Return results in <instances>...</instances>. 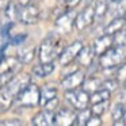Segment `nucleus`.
<instances>
[{
  "mask_svg": "<svg viewBox=\"0 0 126 126\" xmlns=\"http://www.w3.org/2000/svg\"><path fill=\"white\" fill-rule=\"evenodd\" d=\"M63 37L58 31L49 33L44 39L38 49V58L39 63H54L56 58L60 57L61 52L64 49Z\"/></svg>",
  "mask_w": 126,
  "mask_h": 126,
  "instance_id": "f257e3e1",
  "label": "nucleus"
},
{
  "mask_svg": "<svg viewBox=\"0 0 126 126\" xmlns=\"http://www.w3.org/2000/svg\"><path fill=\"white\" fill-rule=\"evenodd\" d=\"M100 69H115L126 61V44L114 45L104 54L98 57Z\"/></svg>",
  "mask_w": 126,
  "mask_h": 126,
  "instance_id": "f03ea898",
  "label": "nucleus"
},
{
  "mask_svg": "<svg viewBox=\"0 0 126 126\" xmlns=\"http://www.w3.org/2000/svg\"><path fill=\"white\" fill-rule=\"evenodd\" d=\"M39 100H41V88L33 81H30L25 88L19 91V94L15 98V104L18 107L30 109V107L38 106Z\"/></svg>",
  "mask_w": 126,
  "mask_h": 126,
  "instance_id": "7ed1b4c3",
  "label": "nucleus"
},
{
  "mask_svg": "<svg viewBox=\"0 0 126 126\" xmlns=\"http://www.w3.org/2000/svg\"><path fill=\"white\" fill-rule=\"evenodd\" d=\"M65 100L68 102L69 106L73 107L77 111V110L88 107V104L91 103V94L88 91H85L84 88L65 91Z\"/></svg>",
  "mask_w": 126,
  "mask_h": 126,
  "instance_id": "20e7f679",
  "label": "nucleus"
},
{
  "mask_svg": "<svg viewBox=\"0 0 126 126\" xmlns=\"http://www.w3.org/2000/svg\"><path fill=\"white\" fill-rule=\"evenodd\" d=\"M96 19L95 15V7L94 3H87L85 7L76 14V19H75V29L77 31H84L88 29Z\"/></svg>",
  "mask_w": 126,
  "mask_h": 126,
  "instance_id": "39448f33",
  "label": "nucleus"
},
{
  "mask_svg": "<svg viewBox=\"0 0 126 126\" xmlns=\"http://www.w3.org/2000/svg\"><path fill=\"white\" fill-rule=\"evenodd\" d=\"M83 47H84V44H83L81 41H73L72 44H69L68 46H65L63 49V52H61L60 57H58L60 65L68 66V65H71L73 61H76Z\"/></svg>",
  "mask_w": 126,
  "mask_h": 126,
  "instance_id": "423d86ee",
  "label": "nucleus"
},
{
  "mask_svg": "<svg viewBox=\"0 0 126 126\" xmlns=\"http://www.w3.org/2000/svg\"><path fill=\"white\" fill-rule=\"evenodd\" d=\"M76 14L73 10H65L57 16L54 22V27L60 34H68L75 29V19Z\"/></svg>",
  "mask_w": 126,
  "mask_h": 126,
  "instance_id": "0eeeda50",
  "label": "nucleus"
},
{
  "mask_svg": "<svg viewBox=\"0 0 126 126\" xmlns=\"http://www.w3.org/2000/svg\"><path fill=\"white\" fill-rule=\"evenodd\" d=\"M85 79H87V76H85L84 72L80 71V69H76V71H73V72L66 75V76L60 81V85L63 87L64 91L77 90V88L83 87Z\"/></svg>",
  "mask_w": 126,
  "mask_h": 126,
  "instance_id": "6e6552de",
  "label": "nucleus"
},
{
  "mask_svg": "<svg viewBox=\"0 0 126 126\" xmlns=\"http://www.w3.org/2000/svg\"><path fill=\"white\" fill-rule=\"evenodd\" d=\"M41 19V10L37 4L30 3L27 6L22 7L20 10V16H19V22L22 25L30 26V25H37Z\"/></svg>",
  "mask_w": 126,
  "mask_h": 126,
  "instance_id": "1a4fd4ad",
  "label": "nucleus"
},
{
  "mask_svg": "<svg viewBox=\"0 0 126 126\" xmlns=\"http://www.w3.org/2000/svg\"><path fill=\"white\" fill-rule=\"evenodd\" d=\"M76 110L73 107H58L56 110V125L58 126H71L75 125L76 119Z\"/></svg>",
  "mask_w": 126,
  "mask_h": 126,
  "instance_id": "9d476101",
  "label": "nucleus"
},
{
  "mask_svg": "<svg viewBox=\"0 0 126 126\" xmlns=\"http://www.w3.org/2000/svg\"><path fill=\"white\" fill-rule=\"evenodd\" d=\"M114 45H115L114 35H110V34H102L100 37H98V38L94 41L92 47H94V52H95L96 57H100V56L104 54L109 49H111Z\"/></svg>",
  "mask_w": 126,
  "mask_h": 126,
  "instance_id": "9b49d317",
  "label": "nucleus"
},
{
  "mask_svg": "<svg viewBox=\"0 0 126 126\" xmlns=\"http://www.w3.org/2000/svg\"><path fill=\"white\" fill-rule=\"evenodd\" d=\"M31 125L34 126H53L56 125V111L42 109L31 118Z\"/></svg>",
  "mask_w": 126,
  "mask_h": 126,
  "instance_id": "f8f14e48",
  "label": "nucleus"
},
{
  "mask_svg": "<svg viewBox=\"0 0 126 126\" xmlns=\"http://www.w3.org/2000/svg\"><path fill=\"white\" fill-rule=\"evenodd\" d=\"M15 95L7 85L0 88V112H6L11 109V106L15 103Z\"/></svg>",
  "mask_w": 126,
  "mask_h": 126,
  "instance_id": "ddd939ff",
  "label": "nucleus"
},
{
  "mask_svg": "<svg viewBox=\"0 0 126 126\" xmlns=\"http://www.w3.org/2000/svg\"><path fill=\"white\" fill-rule=\"evenodd\" d=\"M126 27V16H117L112 18L103 29V34H110V35H115L119 33L121 30Z\"/></svg>",
  "mask_w": 126,
  "mask_h": 126,
  "instance_id": "4468645a",
  "label": "nucleus"
},
{
  "mask_svg": "<svg viewBox=\"0 0 126 126\" xmlns=\"http://www.w3.org/2000/svg\"><path fill=\"white\" fill-rule=\"evenodd\" d=\"M95 58H96V54H95V52H94L92 45H91V46H84L83 47L81 52H80V54H79V57H77V61H79L80 65L90 68V66L94 65Z\"/></svg>",
  "mask_w": 126,
  "mask_h": 126,
  "instance_id": "2eb2a0df",
  "label": "nucleus"
},
{
  "mask_svg": "<svg viewBox=\"0 0 126 126\" xmlns=\"http://www.w3.org/2000/svg\"><path fill=\"white\" fill-rule=\"evenodd\" d=\"M20 10H22L20 4H18L15 0H10L7 6L4 7V15L8 19V22H19Z\"/></svg>",
  "mask_w": 126,
  "mask_h": 126,
  "instance_id": "dca6fc26",
  "label": "nucleus"
},
{
  "mask_svg": "<svg viewBox=\"0 0 126 126\" xmlns=\"http://www.w3.org/2000/svg\"><path fill=\"white\" fill-rule=\"evenodd\" d=\"M112 18L126 16V0H109V12Z\"/></svg>",
  "mask_w": 126,
  "mask_h": 126,
  "instance_id": "f3484780",
  "label": "nucleus"
},
{
  "mask_svg": "<svg viewBox=\"0 0 126 126\" xmlns=\"http://www.w3.org/2000/svg\"><path fill=\"white\" fill-rule=\"evenodd\" d=\"M54 63H39L38 65H34L31 72H33L34 76L39 77V79H44L47 77L49 75H52L54 72Z\"/></svg>",
  "mask_w": 126,
  "mask_h": 126,
  "instance_id": "a211bd4d",
  "label": "nucleus"
},
{
  "mask_svg": "<svg viewBox=\"0 0 126 126\" xmlns=\"http://www.w3.org/2000/svg\"><path fill=\"white\" fill-rule=\"evenodd\" d=\"M57 87L53 84H46L41 88V100H39V106L44 107L47 102H50L52 99L57 98Z\"/></svg>",
  "mask_w": 126,
  "mask_h": 126,
  "instance_id": "6ab92c4d",
  "label": "nucleus"
},
{
  "mask_svg": "<svg viewBox=\"0 0 126 126\" xmlns=\"http://www.w3.org/2000/svg\"><path fill=\"white\" fill-rule=\"evenodd\" d=\"M126 107L123 102H118L112 106L111 109V119H112V125L118 126V125H123V115H125Z\"/></svg>",
  "mask_w": 126,
  "mask_h": 126,
  "instance_id": "aec40b11",
  "label": "nucleus"
},
{
  "mask_svg": "<svg viewBox=\"0 0 126 126\" xmlns=\"http://www.w3.org/2000/svg\"><path fill=\"white\" fill-rule=\"evenodd\" d=\"M111 94H112L111 91L106 90V88H99V90L94 91L91 94V104L99 103V102H104V100H110Z\"/></svg>",
  "mask_w": 126,
  "mask_h": 126,
  "instance_id": "412c9836",
  "label": "nucleus"
},
{
  "mask_svg": "<svg viewBox=\"0 0 126 126\" xmlns=\"http://www.w3.org/2000/svg\"><path fill=\"white\" fill-rule=\"evenodd\" d=\"M91 115H92V111H91V109H88V107L81 109V110H77L76 119H75V125H77V126H87V122H88V119L91 118Z\"/></svg>",
  "mask_w": 126,
  "mask_h": 126,
  "instance_id": "4be33fe9",
  "label": "nucleus"
},
{
  "mask_svg": "<svg viewBox=\"0 0 126 126\" xmlns=\"http://www.w3.org/2000/svg\"><path fill=\"white\" fill-rule=\"evenodd\" d=\"M102 81H103V80H100L96 76H90V77L85 79L84 84H83V88H84L85 91H88L90 94H92L94 91L102 88Z\"/></svg>",
  "mask_w": 126,
  "mask_h": 126,
  "instance_id": "5701e85b",
  "label": "nucleus"
},
{
  "mask_svg": "<svg viewBox=\"0 0 126 126\" xmlns=\"http://www.w3.org/2000/svg\"><path fill=\"white\" fill-rule=\"evenodd\" d=\"M35 57V47L34 46H29V47H23L18 54V58L20 60L22 64H30Z\"/></svg>",
  "mask_w": 126,
  "mask_h": 126,
  "instance_id": "b1692460",
  "label": "nucleus"
},
{
  "mask_svg": "<svg viewBox=\"0 0 126 126\" xmlns=\"http://www.w3.org/2000/svg\"><path fill=\"white\" fill-rule=\"evenodd\" d=\"M96 19H102L109 12V0H94Z\"/></svg>",
  "mask_w": 126,
  "mask_h": 126,
  "instance_id": "393cba45",
  "label": "nucleus"
},
{
  "mask_svg": "<svg viewBox=\"0 0 126 126\" xmlns=\"http://www.w3.org/2000/svg\"><path fill=\"white\" fill-rule=\"evenodd\" d=\"M102 88H106V90L114 92V91H118L121 88V83L117 77H109V79H104L102 81Z\"/></svg>",
  "mask_w": 126,
  "mask_h": 126,
  "instance_id": "a878e982",
  "label": "nucleus"
},
{
  "mask_svg": "<svg viewBox=\"0 0 126 126\" xmlns=\"http://www.w3.org/2000/svg\"><path fill=\"white\" fill-rule=\"evenodd\" d=\"M110 107V100H104V102H99V103H94L91 104V111H92V114L95 115H103L104 112L109 110Z\"/></svg>",
  "mask_w": 126,
  "mask_h": 126,
  "instance_id": "bb28decb",
  "label": "nucleus"
},
{
  "mask_svg": "<svg viewBox=\"0 0 126 126\" xmlns=\"http://www.w3.org/2000/svg\"><path fill=\"white\" fill-rule=\"evenodd\" d=\"M18 73V71H7V72H0V88L7 85L12 79L15 77V75Z\"/></svg>",
  "mask_w": 126,
  "mask_h": 126,
  "instance_id": "cd10ccee",
  "label": "nucleus"
},
{
  "mask_svg": "<svg viewBox=\"0 0 126 126\" xmlns=\"http://www.w3.org/2000/svg\"><path fill=\"white\" fill-rule=\"evenodd\" d=\"M115 77L119 80L121 85H122L123 83H126V61L121 64L118 68H115Z\"/></svg>",
  "mask_w": 126,
  "mask_h": 126,
  "instance_id": "c85d7f7f",
  "label": "nucleus"
},
{
  "mask_svg": "<svg viewBox=\"0 0 126 126\" xmlns=\"http://www.w3.org/2000/svg\"><path fill=\"white\" fill-rule=\"evenodd\" d=\"M102 123H103V122H102L100 115L92 114V115H91V118L88 119V122H87V126H100Z\"/></svg>",
  "mask_w": 126,
  "mask_h": 126,
  "instance_id": "c756f323",
  "label": "nucleus"
},
{
  "mask_svg": "<svg viewBox=\"0 0 126 126\" xmlns=\"http://www.w3.org/2000/svg\"><path fill=\"white\" fill-rule=\"evenodd\" d=\"M58 103H60L58 98H54V99H52L50 102H47L42 109H47V110H52V111H56V110L58 109Z\"/></svg>",
  "mask_w": 126,
  "mask_h": 126,
  "instance_id": "7c9ffc66",
  "label": "nucleus"
},
{
  "mask_svg": "<svg viewBox=\"0 0 126 126\" xmlns=\"http://www.w3.org/2000/svg\"><path fill=\"white\" fill-rule=\"evenodd\" d=\"M81 0H63L64 10H73L76 6H79V3Z\"/></svg>",
  "mask_w": 126,
  "mask_h": 126,
  "instance_id": "2f4dec72",
  "label": "nucleus"
},
{
  "mask_svg": "<svg viewBox=\"0 0 126 126\" xmlns=\"http://www.w3.org/2000/svg\"><path fill=\"white\" fill-rule=\"evenodd\" d=\"M0 125H23L20 119H10V121H0Z\"/></svg>",
  "mask_w": 126,
  "mask_h": 126,
  "instance_id": "473e14b6",
  "label": "nucleus"
},
{
  "mask_svg": "<svg viewBox=\"0 0 126 126\" xmlns=\"http://www.w3.org/2000/svg\"><path fill=\"white\" fill-rule=\"evenodd\" d=\"M18 4H20L22 7H25V6H27V4H30L31 3V0H15Z\"/></svg>",
  "mask_w": 126,
  "mask_h": 126,
  "instance_id": "72a5a7b5",
  "label": "nucleus"
},
{
  "mask_svg": "<svg viewBox=\"0 0 126 126\" xmlns=\"http://www.w3.org/2000/svg\"><path fill=\"white\" fill-rule=\"evenodd\" d=\"M8 1H10V0H0V8H3V7H6Z\"/></svg>",
  "mask_w": 126,
  "mask_h": 126,
  "instance_id": "f704fd0d",
  "label": "nucleus"
},
{
  "mask_svg": "<svg viewBox=\"0 0 126 126\" xmlns=\"http://www.w3.org/2000/svg\"><path fill=\"white\" fill-rule=\"evenodd\" d=\"M123 125L126 126V111H125V115H123Z\"/></svg>",
  "mask_w": 126,
  "mask_h": 126,
  "instance_id": "c9c22d12",
  "label": "nucleus"
}]
</instances>
